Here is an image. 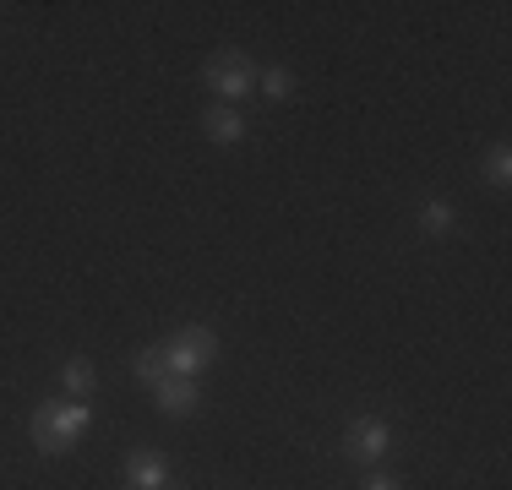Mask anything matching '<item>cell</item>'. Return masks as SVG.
Instances as JSON below:
<instances>
[{"label":"cell","instance_id":"1","mask_svg":"<svg viewBox=\"0 0 512 490\" xmlns=\"http://www.w3.org/2000/svg\"><path fill=\"white\" fill-rule=\"evenodd\" d=\"M93 425V403H44L39 414H33V441H39V452H71L77 447V436Z\"/></svg>","mask_w":512,"mask_h":490},{"label":"cell","instance_id":"2","mask_svg":"<svg viewBox=\"0 0 512 490\" xmlns=\"http://www.w3.org/2000/svg\"><path fill=\"white\" fill-rule=\"evenodd\" d=\"M158 354H164V371H169V376H186V382H197L207 365L218 360V338L207 333V327L191 322V327H180L175 338L158 343Z\"/></svg>","mask_w":512,"mask_h":490},{"label":"cell","instance_id":"3","mask_svg":"<svg viewBox=\"0 0 512 490\" xmlns=\"http://www.w3.org/2000/svg\"><path fill=\"white\" fill-rule=\"evenodd\" d=\"M202 77H207V88H213L218 104H235V98H246L256 88V66H251L246 55H235V49H224V55L207 60Z\"/></svg>","mask_w":512,"mask_h":490},{"label":"cell","instance_id":"4","mask_svg":"<svg viewBox=\"0 0 512 490\" xmlns=\"http://www.w3.org/2000/svg\"><path fill=\"white\" fill-rule=\"evenodd\" d=\"M344 452H349V463H376V458H387L393 452V425L387 420H349V431H344Z\"/></svg>","mask_w":512,"mask_h":490},{"label":"cell","instance_id":"5","mask_svg":"<svg viewBox=\"0 0 512 490\" xmlns=\"http://www.w3.org/2000/svg\"><path fill=\"white\" fill-rule=\"evenodd\" d=\"M153 398H158V414H169V420H186V414H197L202 392H197V382H186V376H164V382L153 387Z\"/></svg>","mask_w":512,"mask_h":490},{"label":"cell","instance_id":"6","mask_svg":"<svg viewBox=\"0 0 512 490\" xmlns=\"http://www.w3.org/2000/svg\"><path fill=\"white\" fill-rule=\"evenodd\" d=\"M126 490H169V463L158 452H131L126 458Z\"/></svg>","mask_w":512,"mask_h":490},{"label":"cell","instance_id":"7","mask_svg":"<svg viewBox=\"0 0 512 490\" xmlns=\"http://www.w3.org/2000/svg\"><path fill=\"white\" fill-rule=\"evenodd\" d=\"M202 126H207V137L224 142V147H235L240 137H246V120L235 115V104H213V109L202 115Z\"/></svg>","mask_w":512,"mask_h":490},{"label":"cell","instance_id":"8","mask_svg":"<svg viewBox=\"0 0 512 490\" xmlns=\"http://www.w3.org/2000/svg\"><path fill=\"white\" fill-rule=\"evenodd\" d=\"M60 382H66V392L77 403H88L93 398V387H99V371H93L88 360H66V371H60Z\"/></svg>","mask_w":512,"mask_h":490},{"label":"cell","instance_id":"9","mask_svg":"<svg viewBox=\"0 0 512 490\" xmlns=\"http://www.w3.org/2000/svg\"><path fill=\"white\" fill-rule=\"evenodd\" d=\"M453 224H458L453 202H425V207H420V229H425V235H447Z\"/></svg>","mask_w":512,"mask_h":490},{"label":"cell","instance_id":"10","mask_svg":"<svg viewBox=\"0 0 512 490\" xmlns=\"http://www.w3.org/2000/svg\"><path fill=\"white\" fill-rule=\"evenodd\" d=\"M256 82H262V93L273 98V104H284V98L295 93V77H289L284 66H267V71H256Z\"/></svg>","mask_w":512,"mask_h":490},{"label":"cell","instance_id":"11","mask_svg":"<svg viewBox=\"0 0 512 490\" xmlns=\"http://www.w3.org/2000/svg\"><path fill=\"white\" fill-rule=\"evenodd\" d=\"M485 180H491L496 191H502V186H512V153H507V147H496V153L485 158Z\"/></svg>","mask_w":512,"mask_h":490},{"label":"cell","instance_id":"12","mask_svg":"<svg viewBox=\"0 0 512 490\" xmlns=\"http://www.w3.org/2000/svg\"><path fill=\"white\" fill-rule=\"evenodd\" d=\"M137 376H142V382H148V387H158V382H164V354H158V349H142L137 354Z\"/></svg>","mask_w":512,"mask_h":490},{"label":"cell","instance_id":"13","mask_svg":"<svg viewBox=\"0 0 512 490\" xmlns=\"http://www.w3.org/2000/svg\"><path fill=\"white\" fill-rule=\"evenodd\" d=\"M365 490H398V480H393V474H371V480H365Z\"/></svg>","mask_w":512,"mask_h":490}]
</instances>
